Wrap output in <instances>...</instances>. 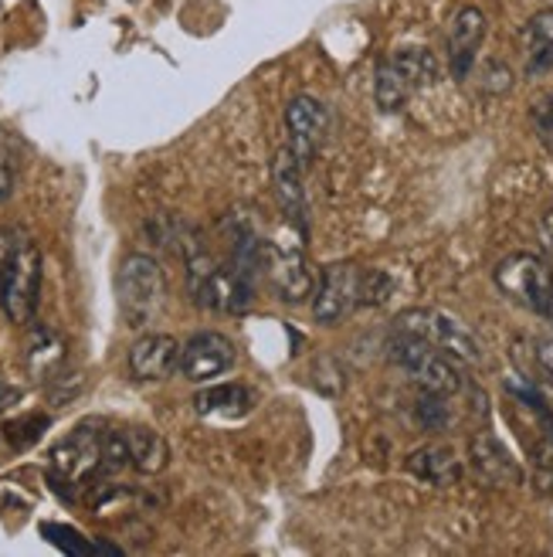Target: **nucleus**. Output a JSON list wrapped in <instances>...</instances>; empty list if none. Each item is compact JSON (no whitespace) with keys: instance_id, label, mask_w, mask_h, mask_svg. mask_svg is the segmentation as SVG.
Instances as JSON below:
<instances>
[{"instance_id":"f257e3e1","label":"nucleus","mask_w":553,"mask_h":557,"mask_svg":"<svg viewBox=\"0 0 553 557\" xmlns=\"http://www.w3.org/2000/svg\"><path fill=\"white\" fill-rule=\"evenodd\" d=\"M187 265V289L190 299L211 313H244L255 299V283L244 278L235 265H221L208 252V245L193 248L190 256H184Z\"/></svg>"},{"instance_id":"f03ea898","label":"nucleus","mask_w":553,"mask_h":557,"mask_svg":"<svg viewBox=\"0 0 553 557\" xmlns=\"http://www.w3.org/2000/svg\"><path fill=\"white\" fill-rule=\"evenodd\" d=\"M387 357H391V364L398 371H404V377L411 384H418L422 392L455 398L465 387V374H462V364L455 357L441 354L428 341L414 337V333H404L398 326L391 333V341H387Z\"/></svg>"},{"instance_id":"7ed1b4c3","label":"nucleus","mask_w":553,"mask_h":557,"mask_svg":"<svg viewBox=\"0 0 553 557\" xmlns=\"http://www.w3.org/2000/svg\"><path fill=\"white\" fill-rule=\"evenodd\" d=\"M492 283L510 302L553 323V265L537 252H513L495 262Z\"/></svg>"},{"instance_id":"20e7f679","label":"nucleus","mask_w":553,"mask_h":557,"mask_svg":"<svg viewBox=\"0 0 553 557\" xmlns=\"http://www.w3.org/2000/svg\"><path fill=\"white\" fill-rule=\"evenodd\" d=\"M116 299L126 326L143 330L163 310L167 299V275L163 265L147 252H129L116 272Z\"/></svg>"},{"instance_id":"39448f33","label":"nucleus","mask_w":553,"mask_h":557,"mask_svg":"<svg viewBox=\"0 0 553 557\" xmlns=\"http://www.w3.org/2000/svg\"><path fill=\"white\" fill-rule=\"evenodd\" d=\"M265 278L272 293L289 306L313 299L316 272L306 259V235L286 225L279 238H268L265 245Z\"/></svg>"},{"instance_id":"423d86ee","label":"nucleus","mask_w":553,"mask_h":557,"mask_svg":"<svg viewBox=\"0 0 553 557\" xmlns=\"http://www.w3.org/2000/svg\"><path fill=\"white\" fill-rule=\"evenodd\" d=\"M41 252L32 235H21L14 259L0 272V310L14 326H27L41 302Z\"/></svg>"},{"instance_id":"0eeeda50","label":"nucleus","mask_w":553,"mask_h":557,"mask_svg":"<svg viewBox=\"0 0 553 557\" xmlns=\"http://www.w3.org/2000/svg\"><path fill=\"white\" fill-rule=\"evenodd\" d=\"M394 326L428 341L441 354L455 357L458 364H482V341L473 333V326L445 310H404Z\"/></svg>"},{"instance_id":"6e6552de","label":"nucleus","mask_w":553,"mask_h":557,"mask_svg":"<svg viewBox=\"0 0 553 557\" xmlns=\"http://www.w3.org/2000/svg\"><path fill=\"white\" fill-rule=\"evenodd\" d=\"M364 293V269L353 262H329L316 275L313 320L319 326H337L353 317Z\"/></svg>"},{"instance_id":"1a4fd4ad","label":"nucleus","mask_w":553,"mask_h":557,"mask_svg":"<svg viewBox=\"0 0 553 557\" xmlns=\"http://www.w3.org/2000/svg\"><path fill=\"white\" fill-rule=\"evenodd\" d=\"M102 435H105L102 425L81 422L72 435H65L51 449V456H48L51 472H48V476L65 480L75 490L99 480L102 476Z\"/></svg>"},{"instance_id":"9d476101","label":"nucleus","mask_w":553,"mask_h":557,"mask_svg":"<svg viewBox=\"0 0 553 557\" xmlns=\"http://www.w3.org/2000/svg\"><path fill=\"white\" fill-rule=\"evenodd\" d=\"M286 136H289V150L302 166H310L313 157L323 150L326 136H329V109L323 99L299 92L286 102Z\"/></svg>"},{"instance_id":"9b49d317","label":"nucleus","mask_w":553,"mask_h":557,"mask_svg":"<svg viewBox=\"0 0 553 557\" xmlns=\"http://www.w3.org/2000/svg\"><path fill=\"white\" fill-rule=\"evenodd\" d=\"M238 360L235 344L217 330H201L193 333L187 344H180V374L190 384H211L225 377Z\"/></svg>"},{"instance_id":"f8f14e48","label":"nucleus","mask_w":553,"mask_h":557,"mask_svg":"<svg viewBox=\"0 0 553 557\" xmlns=\"http://www.w3.org/2000/svg\"><path fill=\"white\" fill-rule=\"evenodd\" d=\"M486 32H489V21L479 8H458L452 24H449V75L455 82H465L473 75L476 62H479V51H482V41H486Z\"/></svg>"},{"instance_id":"ddd939ff","label":"nucleus","mask_w":553,"mask_h":557,"mask_svg":"<svg viewBox=\"0 0 553 557\" xmlns=\"http://www.w3.org/2000/svg\"><path fill=\"white\" fill-rule=\"evenodd\" d=\"M302 174H306V166L296 160V153L286 147L279 150L272 163V184H275V198H279V208L286 214V225H292L296 232L310 235V194H306V184H302Z\"/></svg>"},{"instance_id":"4468645a","label":"nucleus","mask_w":553,"mask_h":557,"mask_svg":"<svg viewBox=\"0 0 553 557\" xmlns=\"http://www.w3.org/2000/svg\"><path fill=\"white\" fill-rule=\"evenodd\" d=\"M468 466H473V472L486 486H519L523 483V466L500 442V435H492L489 429L468 438Z\"/></svg>"},{"instance_id":"2eb2a0df","label":"nucleus","mask_w":553,"mask_h":557,"mask_svg":"<svg viewBox=\"0 0 553 557\" xmlns=\"http://www.w3.org/2000/svg\"><path fill=\"white\" fill-rule=\"evenodd\" d=\"M129 374L136 381H167L180 374V344L171 333H143L129 347Z\"/></svg>"},{"instance_id":"dca6fc26","label":"nucleus","mask_w":553,"mask_h":557,"mask_svg":"<svg viewBox=\"0 0 553 557\" xmlns=\"http://www.w3.org/2000/svg\"><path fill=\"white\" fill-rule=\"evenodd\" d=\"M255 408V392L244 384H208L193 395V411L208 422H241Z\"/></svg>"},{"instance_id":"f3484780","label":"nucleus","mask_w":553,"mask_h":557,"mask_svg":"<svg viewBox=\"0 0 553 557\" xmlns=\"http://www.w3.org/2000/svg\"><path fill=\"white\" fill-rule=\"evenodd\" d=\"M519 45H523V69H527L530 78L553 72V4H546L523 24Z\"/></svg>"},{"instance_id":"a211bd4d","label":"nucleus","mask_w":553,"mask_h":557,"mask_svg":"<svg viewBox=\"0 0 553 557\" xmlns=\"http://www.w3.org/2000/svg\"><path fill=\"white\" fill-rule=\"evenodd\" d=\"M407 472L428 486H455L462 480V459L445 445H425L407 456Z\"/></svg>"},{"instance_id":"6ab92c4d","label":"nucleus","mask_w":553,"mask_h":557,"mask_svg":"<svg viewBox=\"0 0 553 557\" xmlns=\"http://www.w3.org/2000/svg\"><path fill=\"white\" fill-rule=\"evenodd\" d=\"M24 360H27V371L48 384L54 374L65 371V341L51 326H35L24 347Z\"/></svg>"},{"instance_id":"aec40b11","label":"nucleus","mask_w":553,"mask_h":557,"mask_svg":"<svg viewBox=\"0 0 553 557\" xmlns=\"http://www.w3.org/2000/svg\"><path fill=\"white\" fill-rule=\"evenodd\" d=\"M126 438H129V462H133L136 472H140V476H156V472L167 469L171 445L160 432L133 425V429H126Z\"/></svg>"},{"instance_id":"412c9836","label":"nucleus","mask_w":553,"mask_h":557,"mask_svg":"<svg viewBox=\"0 0 553 557\" xmlns=\"http://www.w3.org/2000/svg\"><path fill=\"white\" fill-rule=\"evenodd\" d=\"M387 59H391V65L407 78V86H411L414 92L431 89L435 82L441 78V65H438V59H435V51H428V48H422V45H404V48H398L394 54H387Z\"/></svg>"},{"instance_id":"4be33fe9","label":"nucleus","mask_w":553,"mask_h":557,"mask_svg":"<svg viewBox=\"0 0 553 557\" xmlns=\"http://www.w3.org/2000/svg\"><path fill=\"white\" fill-rule=\"evenodd\" d=\"M48 425H51V414H38V411H32V414L11 418V422L4 425V438H8L11 449L24 453V449H32V445H38V442H41V435L48 432Z\"/></svg>"},{"instance_id":"5701e85b","label":"nucleus","mask_w":553,"mask_h":557,"mask_svg":"<svg viewBox=\"0 0 553 557\" xmlns=\"http://www.w3.org/2000/svg\"><path fill=\"white\" fill-rule=\"evenodd\" d=\"M449 395H435V392H422L418 401H414V414H418V425L425 432H445L452 422V408H449Z\"/></svg>"},{"instance_id":"b1692460","label":"nucleus","mask_w":553,"mask_h":557,"mask_svg":"<svg viewBox=\"0 0 553 557\" xmlns=\"http://www.w3.org/2000/svg\"><path fill=\"white\" fill-rule=\"evenodd\" d=\"M129 438L126 429H105L102 435V476H116V472L129 469Z\"/></svg>"},{"instance_id":"393cba45","label":"nucleus","mask_w":553,"mask_h":557,"mask_svg":"<svg viewBox=\"0 0 553 557\" xmlns=\"http://www.w3.org/2000/svg\"><path fill=\"white\" fill-rule=\"evenodd\" d=\"M41 534H45L51 544H59L62 550H68V554H120V547L89 544V541H81L75 531H68V527H59V523H45V527H41Z\"/></svg>"},{"instance_id":"a878e982","label":"nucleus","mask_w":553,"mask_h":557,"mask_svg":"<svg viewBox=\"0 0 553 557\" xmlns=\"http://www.w3.org/2000/svg\"><path fill=\"white\" fill-rule=\"evenodd\" d=\"M530 126H533L537 139L543 144V150L553 153V92L540 96V99L530 106Z\"/></svg>"},{"instance_id":"bb28decb","label":"nucleus","mask_w":553,"mask_h":557,"mask_svg":"<svg viewBox=\"0 0 553 557\" xmlns=\"http://www.w3.org/2000/svg\"><path fill=\"white\" fill-rule=\"evenodd\" d=\"M391 289H394V283L387 278L380 269H370V272H364V293H361V306H380V302H387L391 299Z\"/></svg>"},{"instance_id":"cd10ccee","label":"nucleus","mask_w":553,"mask_h":557,"mask_svg":"<svg viewBox=\"0 0 553 557\" xmlns=\"http://www.w3.org/2000/svg\"><path fill=\"white\" fill-rule=\"evenodd\" d=\"M17 187V171H14V160L8 150H0V205H4Z\"/></svg>"},{"instance_id":"c85d7f7f","label":"nucleus","mask_w":553,"mask_h":557,"mask_svg":"<svg viewBox=\"0 0 553 557\" xmlns=\"http://www.w3.org/2000/svg\"><path fill=\"white\" fill-rule=\"evenodd\" d=\"M510 69L503 65V62H489L486 65V78H482V86L489 89V92H503V89H510Z\"/></svg>"},{"instance_id":"c756f323","label":"nucleus","mask_w":553,"mask_h":557,"mask_svg":"<svg viewBox=\"0 0 553 557\" xmlns=\"http://www.w3.org/2000/svg\"><path fill=\"white\" fill-rule=\"evenodd\" d=\"M533 354H537V364L543 371V381L553 384V337H540L533 344Z\"/></svg>"},{"instance_id":"7c9ffc66","label":"nucleus","mask_w":553,"mask_h":557,"mask_svg":"<svg viewBox=\"0 0 553 557\" xmlns=\"http://www.w3.org/2000/svg\"><path fill=\"white\" fill-rule=\"evenodd\" d=\"M24 398V392L17 384H8V381H0V414H8L11 408H17V401Z\"/></svg>"},{"instance_id":"2f4dec72","label":"nucleus","mask_w":553,"mask_h":557,"mask_svg":"<svg viewBox=\"0 0 553 557\" xmlns=\"http://www.w3.org/2000/svg\"><path fill=\"white\" fill-rule=\"evenodd\" d=\"M540 242H543V248L553 256V208L540 218Z\"/></svg>"}]
</instances>
